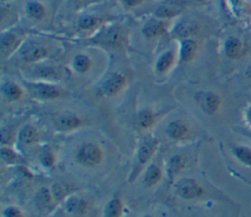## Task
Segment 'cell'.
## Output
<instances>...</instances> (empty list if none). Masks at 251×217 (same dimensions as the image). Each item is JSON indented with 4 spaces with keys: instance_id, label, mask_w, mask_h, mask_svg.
<instances>
[{
    "instance_id": "e0dca14e",
    "label": "cell",
    "mask_w": 251,
    "mask_h": 217,
    "mask_svg": "<svg viewBox=\"0 0 251 217\" xmlns=\"http://www.w3.org/2000/svg\"><path fill=\"white\" fill-rule=\"evenodd\" d=\"M25 92V87L12 80H6L1 85V95L8 103H16L23 100Z\"/></svg>"
},
{
    "instance_id": "ba28073f",
    "label": "cell",
    "mask_w": 251,
    "mask_h": 217,
    "mask_svg": "<svg viewBox=\"0 0 251 217\" xmlns=\"http://www.w3.org/2000/svg\"><path fill=\"white\" fill-rule=\"evenodd\" d=\"M194 100L199 109L207 115H216L220 111L223 104L221 96L211 90L196 92Z\"/></svg>"
},
{
    "instance_id": "9a60e30c",
    "label": "cell",
    "mask_w": 251,
    "mask_h": 217,
    "mask_svg": "<svg viewBox=\"0 0 251 217\" xmlns=\"http://www.w3.org/2000/svg\"><path fill=\"white\" fill-rule=\"evenodd\" d=\"M199 23L193 20L182 19L178 22H176L171 28V33L178 39L193 38L199 32Z\"/></svg>"
},
{
    "instance_id": "484cf974",
    "label": "cell",
    "mask_w": 251,
    "mask_h": 217,
    "mask_svg": "<svg viewBox=\"0 0 251 217\" xmlns=\"http://www.w3.org/2000/svg\"><path fill=\"white\" fill-rule=\"evenodd\" d=\"M25 13L30 20L39 22L45 18L46 9L40 2L28 1L25 5Z\"/></svg>"
},
{
    "instance_id": "74e56055",
    "label": "cell",
    "mask_w": 251,
    "mask_h": 217,
    "mask_svg": "<svg viewBox=\"0 0 251 217\" xmlns=\"http://www.w3.org/2000/svg\"><path fill=\"white\" fill-rule=\"evenodd\" d=\"M75 2H76V3H80V2H83V1H85V0H74Z\"/></svg>"
},
{
    "instance_id": "e575fe53",
    "label": "cell",
    "mask_w": 251,
    "mask_h": 217,
    "mask_svg": "<svg viewBox=\"0 0 251 217\" xmlns=\"http://www.w3.org/2000/svg\"><path fill=\"white\" fill-rule=\"evenodd\" d=\"M244 121L251 128V104L244 109Z\"/></svg>"
},
{
    "instance_id": "603a6c76",
    "label": "cell",
    "mask_w": 251,
    "mask_h": 217,
    "mask_svg": "<svg viewBox=\"0 0 251 217\" xmlns=\"http://www.w3.org/2000/svg\"><path fill=\"white\" fill-rule=\"evenodd\" d=\"M162 178H163L162 168L155 163H151L146 167L143 173L142 182L146 188H153L161 182Z\"/></svg>"
},
{
    "instance_id": "44dd1931",
    "label": "cell",
    "mask_w": 251,
    "mask_h": 217,
    "mask_svg": "<svg viewBox=\"0 0 251 217\" xmlns=\"http://www.w3.org/2000/svg\"><path fill=\"white\" fill-rule=\"evenodd\" d=\"M33 68L31 69L32 72L37 76L41 77V81H48L51 82V80L55 79L58 80L64 75L65 69L60 66H54V65H47V66H39L37 65H32Z\"/></svg>"
},
{
    "instance_id": "30bf717a",
    "label": "cell",
    "mask_w": 251,
    "mask_h": 217,
    "mask_svg": "<svg viewBox=\"0 0 251 217\" xmlns=\"http://www.w3.org/2000/svg\"><path fill=\"white\" fill-rule=\"evenodd\" d=\"M53 124L59 132H72L85 125V120L72 111H63L53 117Z\"/></svg>"
},
{
    "instance_id": "7402d4cb",
    "label": "cell",
    "mask_w": 251,
    "mask_h": 217,
    "mask_svg": "<svg viewBox=\"0 0 251 217\" xmlns=\"http://www.w3.org/2000/svg\"><path fill=\"white\" fill-rule=\"evenodd\" d=\"M17 139L21 144L30 146L39 142L40 134L36 127L26 123L19 128L17 132Z\"/></svg>"
},
{
    "instance_id": "6da1fadb",
    "label": "cell",
    "mask_w": 251,
    "mask_h": 217,
    "mask_svg": "<svg viewBox=\"0 0 251 217\" xmlns=\"http://www.w3.org/2000/svg\"><path fill=\"white\" fill-rule=\"evenodd\" d=\"M80 43L99 46L109 50H122L128 44L126 28L120 24L104 25L94 36Z\"/></svg>"
},
{
    "instance_id": "d590c367",
    "label": "cell",
    "mask_w": 251,
    "mask_h": 217,
    "mask_svg": "<svg viewBox=\"0 0 251 217\" xmlns=\"http://www.w3.org/2000/svg\"><path fill=\"white\" fill-rule=\"evenodd\" d=\"M145 0H124L125 4L129 7V8H133V7H137L139 5H141Z\"/></svg>"
},
{
    "instance_id": "4316f807",
    "label": "cell",
    "mask_w": 251,
    "mask_h": 217,
    "mask_svg": "<svg viewBox=\"0 0 251 217\" xmlns=\"http://www.w3.org/2000/svg\"><path fill=\"white\" fill-rule=\"evenodd\" d=\"M35 200L41 207H44V208H51L56 202L52 195L51 190L45 187H42L37 191L35 195Z\"/></svg>"
},
{
    "instance_id": "1f68e13d",
    "label": "cell",
    "mask_w": 251,
    "mask_h": 217,
    "mask_svg": "<svg viewBox=\"0 0 251 217\" xmlns=\"http://www.w3.org/2000/svg\"><path fill=\"white\" fill-rule=\"evenodd\" d=\"M86 206V202L78 197H70L65 204V207L67 209V211H69L70 213H78L80 211H83L85 209Z\"/></svg>"
},
{
    "instance_id": "8d00e7d4",
    "label": "cell",
    "mask_w": 251,
    "mask_h": 217,
    "mask_svg": "<svg viewBox=\"0 0 251 217\" xmlns=\"http://www.w3.org/2000/svg\"><path fill=\"white\" fill-rule=\"evenodd\" d=\"M245 75H246L248 78H251V62L248 64V65H247V67H246Z\"/></svg>"
},
{
    "instance_id": "8fae6325",
    "label": "cell",
    "mask_w": 251,
    "mask_h": 217,
    "mask_svg": "<svg viewBox=\"0 0 251 217\" xmlns=\"http://www.w3.org/2000/svg\"><path fill=\"white\" fill-rule=\"evenodd\" d=\"M171 31V24L169 21L154 18L146 22L142 28L141 33L147 39H156L164 36Z\"/></svg>"
},
{
    "instance_id": "f1b7e54d",
    "label": "cell",
    "mask_w": 251,
    "mask_h": 217,
    "mask_svg": "<svg viewBox=\"0 0 251 217\" xmlns=\"http://www.w3.org/2000/svg\"><path fill=\"white\" fill-rule=\"evenodd\" d=\"M232 153L239 162L251 167V148L247 146H237L232 149Z\"/></svg>"
},
{
    "instance_id": "d6a6232c",
    "label": "cell",
    "mask_w": 251,
    "mask_h": 217,
    "mask_svg": "<svg viewBox=\"0 0 251 217\" xmlns=\"http://www.w3.org/2000/svg\"><path fill=\"white\" fill-rule=\"evenodd\" d=\"M51 193H52V195L55 199V201H60L64 198L65 195H66V192H65V188L61 185V184H58V183H55L51 186Z\"/></svg>"
},
{
    "instance_id": "52a82bcc",
    "label": "cell",
    "mask_w": 251,
    "mask_h": 217,
    "mask_svg": "<svg viewBox=\"0 0 251 217\" xmlns=\"http://www.w3.org/2000/svg\"><path fill=\"white\" fill-rule=\"evenodd\" d=\"M126 85V76L120 71H114L100 83L97 88V94L101 97L112 98L122 93Z\"/></svg>"
},
{
    "instance_id": "8992f818",
    "label": "cell",
    "mask_w": 251,
    "mask_h": 217,
    "mask_svg": "<svg viewBox=\"0 0 251 217\" xmlns=\"http://www.w3.org/2000/svg\"><path fill=\"white\" fill-rule=\"evenodd\" d=\"M25 39V32L22 29H2L0 34V52L2 58L7 60L18 52Z\"/></svg>"
},
{
    "instance_id": "d4e9b609",
    "label": "cell",
    "mask_w": 251,
    "mask_h": 217,
    "mask_svg": "<svg viewBox=\"0 0 251 217\" xmlns=\"http://www.w3.org/2000/svg\"><path fill=\"white\" fill-rule=\"evenodd\" d=\"M182 9L183 7H181L180 5L165 4L156 8V10L154 11V16L155 18H158L161 20L170 21L177 17L178 15H180V13L182 12Z\"/></svg>"
},
{
    "instance_id": "4fadbf2b",
    "label": "cell",
    "mask_w": 251,
    "mask_h": 217,
    "mask_svg": "<svg viewBox=\"0 0 251 217\" xmlns=\"http://www.w3.org/2000/svg\"><path fill=\"white\" fill-rule=\"evenodd\" d=\"M168 111L169 109L167 108L158 111L152 108H142L136 114V124L141 130H149L167 114Z\"/></svg>"
},
{
    "instance_id": "7a4b0ae2",
    "label": "cell",
    "mask_w": 251,
    "mask_h": 217,
    "mask_svg": "<svg viewBox=\"0 0 251 217\" xmlns=\"http://www.w3.org/2000/svg\"><path fill=\"white\" fill-rule=\"evenodd\" d=\"M23 84L26 93L37 101L58 100L70 95L67 89L53 82L23 79Z\"/></svg>"
},
{
    "instance_id": "277c9868",
    "label": "cell",
    "mask_w": 251,
    "mask_h": 217,
    "mask_svg": "<svg viewBox=\"0 0 251 217\" xmlns=\"http://www.w3.org/2000/svg\"><path fill=\"white\" fill-rule=\"evenodd\" d=\"M74 159L79 166L94 168L103 162L104 152L96 143L84 142L76 149Z\"/></svg>"
},
{
    "instance_id": "5bb4252c",
    "label": "cell",
    "mask_w": 251,
    "mask_h": 217,
    "mask_svg": "<svg viewBox=\"0 0 251 217\" xmlns=\"http://www.w3.org/2000/svg\"><path fill=\"white\" fill-rule=\"evenodd\" d=\"M224 55L229 60L241 59L246 52V46L244 42L235 35L226 37L223 44Z\"/></svg>"
},
{
    "instance_id": "4dcf8cb0",
    "label": "cell",
    "mask_w": 251,
    "mask_h": 217,
    "mask_svg": "<svg viewBox=\"0 0 251 217\" xmlns=\"http://www.w3.org/2000/svg\"><path fill=\"white\" fill-rule=\"evenodd\" d=\"M0 157L5 164H15L18 162L20 155L11 147L2 146L0 149Z\"/></svg>"
},
{
    "instance_id": "f35d334b",
    "label": "cell",
    "mask_w": 251,
    "mask_h": 217,
    "mask_svg": "<svg viewBox=\"0 0 251 217\" xmlns=\"http://www.w3.org/2000/svg\"><path fill=\"white\" fill-rule=\"evenodd\" d=\"M143 217H153V216H150V215H145V216H143Z\"/></svg>"
},
{
    "instance_id": "ac0fdd59",
    "label": "cell",
    "mask_w": 251,
    "mask_h": 217,
    "mask_svg": "<svg viewBox=\"0 0 251 217\" xmlns=\"http://www.w3.org/2000/svg\"><path fill=\"white\" fill-rule=\"evenodd\" d=\"M198 43L193 38H186L179 40L178 47V59L183 64L191 63L195 60L198 53Z\"/></svg>"
},
{
    "instance_id": "3957f363",
    "label": "cell",
    "mask_w": 251,
    "mask_h": 217,
    "mask_svg": "<svg viewBox=\"0 0 251 217\" xmlns=\"http://www.w3.org/2000/svg\"><path fill=\"white\" fill-rule=\"evenodd\" d=\"M159 145L160 141L154 136H147L141 141L136 151L134 165L132 166V169L128 176L129 183L133 182L139 176L140 172L148 164V162L158 151Z\"/></svg>"
},
{
    "instance_id": "7c38bea8",
    "label": "cell",
    "mask_w": 251,
    "mask_h": 217,
    "mask_svg": "<svg viewBox=\"0 0 251 217\" xmlns=\"http://www.w3.org/2000/svg\"><path fill=\"white\" fill-rule=\"evenodd\" d=\"M166 135L169 139L175 142L186 141L191 134L189 124L183 119H174L166 126Z\"/></svg>"
},
{
    "instance_id": "2e32d148",
    "label": "cell",
    "mask_w": 251,
    "mask_h": 217,
    "mask_svg": "<svg viewBox=\"0 0 251 217\" xmlns=\"http://www.w3.org/2000/svg\"><path fill=\"white\" fill-rule=\"evenodd\" d=\"M187 164V158L183 154H174L167 160L165 164V172L168 180L175 183L176 178L183 171Z\"/></svg>"
},
{
    "instance_id": "836d02e7",
    "label": "cell",
    "mask_w": 251,
    "mask_h": 217,
    "mask_svg": "<svg viewBox=\"0 0 251 217\" xmlns=\"http://www.w3.org/2000/svg\"><path fill=\"white\" fill-rule=\"evenodd\" d=\"M4 217H23L22 211L16 206H8L2 212Z\"/></svg>"
},
{
    "instance_id": "cb8c5ba5",
    "label": "cell",
    "mask_w": 251,
    "mask_h": 217,
    "mask_svg": "<svg viewBox=\"0 0 251 217\" xmlns=\"http://www.w3.org/2000/svg\"><path fill=\"white\" fill-rule=\"evenodd\" d=\"M72 69L77 74H86L93 65L92 59L85 53H78L72 60Z\"/></svg>"
},
{
    "instance_id": "d6986e66",
    "label": "cell",
    "mask_w": 251,
    "mask_h": 217,
    "mask_svg": "<svg viewBox=\"0 0 251 217\" xmlns=\"http://www.w3.org/2000/svg\"><path fill=\"white\" fill-rule=\"evenodd\" d=\"M107 22L104 17L96 15H83L76 22V28L79 31H91L103 27Z\"/></svg>"
},
{
    "instance_id": "9c48e42d",
    "label": "cell",
    "mask_w": 251,
    "mask_h": 217,
    "mask_svg": "<svg viewBox=\"0 0 251 217\" xmlns=\"http://www.w3.org/2000/svg\"><path fill=\"white\" fill-rule=\"evenodd\" d=\"M175 194L180 198L191 200L201 197L205 191L203 187L192 178H180L174 183Z\"/></svg>"
},
{
    "instance_id": "5b68a950",
    "label": "cell",
    "mask_w": 251,
    "mask_h": 217,
    "mask_svg": "<svg viewBox=\"0 0 251 217\" xmlns=\"http://www.w3.org/2000/svg\"><path fill=\"white\" fill-rule=\"evenodd\" d=\"M20 59L28 65H37L38 63L50 57V50L40 41L26 38L18 51Z\"/></svg>"
},
{
    "instance_id": "83f0119b",
    "label": "cell",
    "mask_w": 251,
    "mask_h": 217,
    "mask_svg": "<svg viewBox=\"0 0 251 217\" xmlns=\"http://www.w3.org/2000/svg\"><path fill=\"white\" fill-rule=\"evenodd\" d=\"M123 212V202L119 196L112 197L105 206V217H121Z\"/></svg>"
},
{
    "instance_id": "f546056e",
    "label": "cell",
    "mask_w": 251,
    "mask_h": 217,
    "mask_svg": "<svg viewBox=\"0 0 251 217\" xmlns=\"http://www.w3.org/2000/svg\"><path fill=\"white\" fill-rule=\"evenodd\" d=\"M39 163L45 168H51L55 165L56 156L50 148H44L38 154Z\"/></svg>"
},
{
    "instance_id": "ffe728a7",
    "label": "cell",
    "mask_w": 251,
    "mask_h": 217,
    "mask_svg": "<svg viewBox=\"0 0 251 217\" xmlns=\"http://www.w3.org/2000/svg\"><path fill=\"white\" fill-rule=\"evenodd\" d=\"M176 61V54L173 49L166 50L156 60L154 69L158 74L168 73L175 65Z\"/></svg>"
}]
</instances>
